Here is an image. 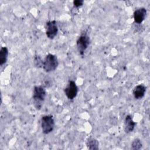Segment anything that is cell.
I'll use <instances>...</instances> for the list:
<instances>
[{
    "label": "cell",
    "mask_w": 150,
    "mask_h": 150,
    "mask_svg": "<svg viewBox=\"0 0 150 150\" xmlns=\"http://www.w3.org/2000/svg\"><path fill=\"white\" fill-rule=\"evenodd\" d=\"M46 35L50 39H53L58 33V27L55 20L49 21L46 23Z\"/></svg>",
    "instance_id": "6"
},
{
    "label": "cell",
    "mask_w": 150,
    "mask_h": 150,
    "mask_svg": "<svg viewBox=\"0 0 150 150\" xmlns=\"http://www.w3.org/2000/svg\"><path fill=\"white\" fill-rule=\"evenodd\" d=\"M8 49L6 46L2 47L0 50V65L2 66L5 64L8 60Z\"/></svg>",
    "instance_id": "11"
},
{
    "label": "cell",
    "mask_w": 150,
    "mask_h": 150,
    "mask_svg": "<svg viewBox=\"0 0 150 150\" xmlns=\"http://www.w3.org/2000/svg\"><path fill=\"white\" fill-rule=\"evenodd\" d=\"M43 61V60H42L41 57L38 55H36L34 57V64L36 67H42Z\"/></svg>",
    "instance_id": "13"
},
{
    "label": "cell",
    "mask_w": 150,
    "mask_h": 150,
    "mask_svg": "<svg viewBox=\"0 0 150 150\" xmlns=\"http://www.w3.org/2000/svg\"><path fill=\"white\" fill-rule=\"evenodd\" d=\"M90 37L86 33H82L77 39L76 41V45L79 53L81 56L84 54V52L90 45Z\"/></svg>",
    "instance_id": "4"
},
{
    "label": "cell",
    "mask_w": 150,
    "mask_h": 150,
    "mask_svg": "<svg viewBox=\"0 0 150 150\" xmlns=\"http://www.w3.org/2000/svg\"><path fill=\"white\" fill-rule=\"evenodd\" d=\"M86 146L88 149L91 150H96L99 148V142L93 137H89L86 140Z\"/></svg>",
    "instance_id": "10"
},
{
    "label": "cell",
    "mask_w": 150,
    "mask_h": 150,
    "mask_svg": "<svg viewBox=\"0 0 150 150\" xmlns=\"http://www.w3.org/2000/svg\"><path fill=\"white\" fill-rule=\"evenodd\" d=\"M46 91L45 88L42 86H35L33 91V104L36 109L40 110L43 105L46 97Z\"/></svg>",
    "instance_id": "1"
},
{
    "label": "cell",
    "mask_w": 150,
    "mask_h": 150,
    "mask_svg": "<svg viewBox=\"0 0 150 150\" xmlns=\"http://www.w3.org/2000/svg\"><path fill=\"white\" fill-rule=\"evenodd\" d=\"M64 92L69 100H73L77 96L78 93V87L76 82L73 80H69L68 84L64 89Z\"/></svg>",
    "instance_id": "5"
},
{
    "label": "cell",
    "mask_w": 150,
    "mask_h": 150,
    "mask_svg": "<svg viewBox=\"0 0 150 150\" xmlns=\"http://www.w3.org/2000/svg\"><path fill=\"white\" fill-rule=\"evenodd\" d=\"M136 125V122L134 121L132 116L130 115H126L124 123V130L125 133H129L132 132Z\"/></svg>",
    "instance_id": "9"
},
{
    "label": "cell",
    "mask_w": 150,
    "mask_h": 150,
    "mask_svg": "<svg viewBox=\"0 0 150 150\" xmlns=\"http://www.w3.org/2000/svg\"><path fill=\"white\" fill-rule=\"evenodd\" d=\"M54 120L52 115H46L42 117L40 125L44 134H48L52 132L54 128Z\"/></svg>",
    "instance_id": "3"
},
{
    "label": "cell",
    "mask_w": 150,
    "mask_h": 150,
    "mask_svg": "<svg viewBox=\"0 0 150 150\" xmlns=\"http://www.w3.org/2000/svg\"><path fill=\"white\" fill-rule=\"evenodd\" d=\"M142 147V143L139 139L135 138L133 140L131 143V148L133 150H138L140 149Z\"/></svg>",
    "instance_id": "12"
},
{
    "label": "cell",
    "mask_w": 150,
    "mask_h": 150,
    "mask_svg": "<svg viewBox=\"0 0 150 150\" xmlns=\"http://www.w3.org/2000/svg\"><path fill=\"white\" fill-rule=\"evenodd\" d=\"M146 12V9L145 8H139L136 9L133 14L134 22L138 24L141 23L145 19Z\"/></svg>",
    "instance_id": "7"
},
{
    "label": "cell",
    "mask_w": 150,
    "mask_h": 150,
    "mask_svg": "<svg viewBox=\"0 0 150 150\" xmlns=\"http://www.w3.org/2000/svg\"><path fill=\"white\" fill-rule=\"evenodd\" d=\"M146 87L143 84H140L136 86L133 90H132V94L134 98L137 100H140L142 98L146 93Z\"/></svg>",
    "instance_id": "8"
},
{
    "label": "cell",
    "mask_w": 150,
    "mask_h": 150,
    "mask_svg": "<svg viewBox=\"0 0 150 150\" xmlns=\"http://www.w3.org/2000/svg\"><path fill=\"white\" fill-rule=\"evenodd\" d=\"M84 1L83 0H74L73 2V5L75 8H78L83 5Z\"/></svg>",
    "instance_id": "14"
},
{
    "label": "cell",
    "mask_w": 150,
    "mask_h": 150,
    "mask_svg": "<svg viewBox=\"0 0 150 150\" xmlns=\"http://www.w3.org/2000/svg\"><path fill=\"white\" fill-rule=\"evenodd\" d=\"M58 64L59 62L57 56L53 54L49 53L45 56L43 61L42 67L45 71L49 73L54 71L57 69Z\"/></svg>",
    "instance_id": "2"
}]
</instances>
